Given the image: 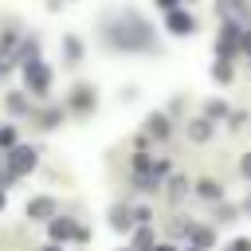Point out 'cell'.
Instances as JSON below:
<instances>
[{"label": "cell", "instance_id": "1", "mask_svg": "<svg viewBox=\"0 0 251 251\" xmlns=\"http://www.w3.org/2000/svg\"><path fill=\"white\" fill-rule=\"evenodd\" d=\"M27 169H35V149H27V145H12L8 157H4V173H0V180L12 184V180L24 176Z\"/></svg>", "mask_w": 251, "mask_h": 251}, {"label": "cell", "instance_id": "2", "mask_svg": "<svg viewBox=\"0 0 251 251\" xmlns=\"http://www.w3.org/2000/svg\"><path fill=\"white\" fill-rule=\"evenodd\" d=\"M24 75H27V86H31L35 94H43V90L51 86V71H47L43 63H35V59H31V63L24 67Z\"/></svg>", "mask_w": 251, "mask_h": 251}, {"label": "cell", "instance_id": "3", "mask_svg": "<svg viewBox=\"0 0 251 251\" xmlns=\"http://www.w3.org/2000/svg\"><path fill=\"white\" fill-rule=\"evenodd\" d=\"M51 216H55V200H51V196L27 200V220H51Z\"/></svg>", "mask_w": 251, "mask_h": 251}, {"label": "cell", "instance_id": "4", "mask_svg": "<svg viewBox=\"0 0 251 251\" xmlns=\"http://www.w3.org/2000/svg\"><path fill=\"white\" fill-rule=\"evenodd\" d=\"M169 27H173L176 35H188L196 24H192V16H188V12H169Z\"/></svg>", "mask_w": 251, "mask_h": 251}, {"label": "cell", "instance_id": "5", "mask_svg": "<svg viewBox=\"0 0 251 251\" xmlns=\"http://www.w3.org/2000/svg\"><path fill=\"white\" fill-rule=\"evenodd\" d=\"M51 235H55V239H71V235H78V239H82V231H78L71 220H51Z\"/></svg>", "mask_w": 251, "mask_h": 251}, {"label": "cell", "instance_id": "6", "mask_svg": "<svg viewBox=\"0 0 251 251\" xmlns=\"http://www.w3.org/2000/svg\"><path fill=\"white\" fill-rule=\"evenodd\" d=\"M90 102H94V98H90V86H78V90H75V98H71V106H75V110H90Z\"/></svg>", "mask_w": 251, "mask_h": 251}, {"label": "cell", "instance_id": "7", "mask_svg": "<svg viewBox=\"0 0 251 251\" xmlns=\"http://www.w3.org/2000/svg\"><path fill=\"white\" fill-rule=\"evenodd\" d=\"M12 145H16V129L4 126V129H0V149H12Z\"/></svg>", "mask_w": 251, "mask_h": 251}, {"label": "cell", "instance_id": "8", "mask_svg": "<svg viewBox=\"0 0 251 251\" xmlns=\"http://www.w3.org/2000/svg\"><path fill=\"white\" fill-rule=\"evenodd\" d=\"M8 106H12V114H27V102H24L20 94H12V98H8Z\"/></svg>", "mask_w": 251, "mask_h": 251}, {"label": "cell", "instance_id": "9", "mask_svg": "<svg viewBox=\"0 0 251 251\" xmlns=\"http://www.w3.org/2000/svg\"><path fill=\"white\" fill-rule=\"evenodd\" d=\"M82 55V47H78V39H67V59H78Z\"/></svg>", "mask_w": 251, "mask_h": 251}, {"label": "cell", "instance_id": "10", "mask_svg": "<svg viewBox=\"0 0 251 251\" xmlns=\"http://www.w3.org/2000/svg\"><path fill=\"white\" fill-rule=\"evenodd\" d=\"M161 4H165V8H173V4H176V0H161Z\"/></svg>", "mask_w": 251, "mask_h": 251}, {"label": "cell", "instance_id": "11", "mask_svg": "<svg viewBox=\"0 0 251 251\" xmlns=\"http://www.w3.org/2000/svg\"><path fill=\"white\" fill-rule=\"evenodd\" d=\"M243 169H247V173H251V157H247V161H243Z\"/></svg>", "mask_w": 251, "mask_h": 251}, {"label": "cell", "instance_id": "12", "mask_svg": "<svg viewBox=\"0 0 251 251\" xmlns=\"http://www.w3.org/2000/svg\"><path fill=\"white\" fill-rule=\"evenodd\" d=\"M243 43H247V51H251V35H243Z\"/></svg>", "mask_w": 251, "mask_h": 251}, {"label": "cell", "instance_id": "13", "mask_svg": "<svg viewBox=\"0 0 251 251\" xmlns=\"http://www.w3.org/2000/svg\"><path fill=\"white\" fill-rule=\"evenodd\" d=\"M0 212H4V192H0Z\"/></svg>", "mask_w": 251, "mask_h": 251}, {"label": "cell", "instance_id": "14", "mask_svg": "<svg viewBox=\"0 0 251 251\" xmlns=\"http://www.w3.org/2000/svg\"><path fill=\"white\" fill-rule=\"evenodd\" d=\"M43 251H59V247H43Z\"/></svg>", "mask_w": 251, "mask_h": 251}]
</instances>
